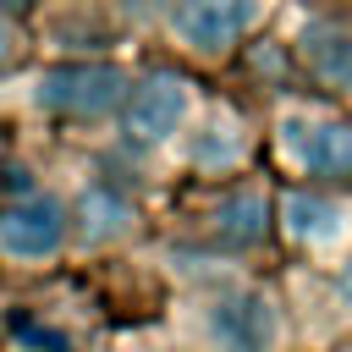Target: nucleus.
<instances>
[{
    "instance_id": "nucleus-15",
    "label": "nucleus",
    "mask_w": 352,
    "mask_h": 352,
    "mask_svg": "<svg viewBox=\"0 0 352 352\" xmlns=\"http://www.w3.org/2000/svg\"><path fill=\"white\" fill-rule=\"evenodd\" d=\"M330 352H352V341H341V346H330Z\"/></svg>"
},
{
    "instance_id": "nucleus-13",
    "label": "nucleus",
    "mask_w": 352,
    "mask_h": 352,
    "mask_svg": "<svg viewBox=\"0 0 352 352\" xmlns=\"http://www.w3.org/2000/svg\"><path fill=\"white\" fill-rule=\"evenodd\" d=\"M22 60H28V33H22V22L0 16V77H6V72H16Z\"/></svg>"
},
{
    "instance_id": "nucleus-8",
    "label": "nucleus",
    "mask_w": 352,
    "mask_h": 352,
    "mask_svg": "<svg viewBox=\"0 0 352 352\" xmlns=\"http://www.w3.org/2000/svg\"><path fill=\"white\" fill-rule=\"evenodd\" d=\"M198 242L226 264L275 248V176L248 170V176L214 182V192L204 204V220H198Z\"/></svg>"
},
{
    "instance_id": "nucleus-14",
    "label": "nucleus",
    "mask_w": 352,
    "mask_h": 352,
    "mask_svg": "<svg viewBox=\"0 0 352 352\" xmlns=\"http://www.w3.org/2000/svg\"><path fill=\"white\" fill-rule=\"evenodd\" d=\"M11 330H16L28 346H38V352H72V346H66L55 330H44V324H33V319H11Z\"/></svg>"
},
{
    "instance_id": "nucleus-5",
    "label": "nucleus",
    "mask_w": 352,
    "mask_h": 352,
    "mask_svg": "<svg viewBox=\"0 0 352 352\" xmlns=\"http://www.w3.org/2000/svg\"><path fill=\"white\" fill-rule=\"evenodd\" d=\"M176 148L198 182H231V176L264 170V116L231 94H204Z\"/></svg>"
},
{
    "instance_id": "nucleus-12",
    "label": "nucleus",
    "mask_w": 352,
    "mask_h": 352,
    "mask_svg": "<svg viewBox=\"0 0 352 352\" xmlns=\"http://www.w3.org/2000/svg\"><path fill=\"white\" fill-rule=\"evenodd\" d=\"M72 220H77V236L82 242H121V236H132V226H138V204L116 187V182H88L82 192H77V204H72Z\"/></svg>"
},
{
    "instance_id": "nucleus-6",
    "label": "nucleus",
    "mask_w": 352,
    "mask_h": 352,
    "mask_svg": "<svg viewBox=\"0 0 352 352\" xmlns=\"http://www.w3.org/2000/svg\"><path fill=\"white\" fill-rule=\"evenodd\" d=\"M275 248L297 270H330L352 253V187L275 182Z\"/></svg>"
},
{
    "instance_id": "nucleus-11",
    "label": "nucleus",
    "mask_w": 352,
    "mask_h": 352,
    "mask_svg": "<svg viewBox=\"0 0 352 352\" xmlns=\"http://www.w3.org/2000/svg\"><path fill=\"white\" fill-rule=\"evenodd\" d=\"M66 204L60 198H22L11 209H0V253L16 258V264H38V258H55L60 242H66Z\"/></svg>"
},
{
    "instance_id": "nucleus-4",
    "label": "nucleus",
    "mask_w": 352,
    "mask_h": 352,
    "mask_svg": "<svg viewBox=\"0 0 352 352\" xmlns=\"http://www.w3.org/2000/svg\"><path fill=\"white\" fill-rule=\"evenodd\" d=\"M275 38L292 60L297 88L352 110V6L341 0H286Z\"/></svg>"
},
{
    "instance_id": "nucleus-3",
    "label": "nucleus",
    "mask_w": 352,
    "mask_h": 352,
    "mask_svg": "<svg viewBox=\"0 0 352 352\" xmlns=\"http://www.w3.org/2000/svg\"><path fill=\"white\" fill-rule=\"evenodd\" d=\"M280 6L286 0H160L154 16L187 72H214L242 60V50L275 28Z\"/></svg>"
},
{
    "instance_id": "nucleus-7",
    "label": "nucleus",
    "mask_w": 352,
    "mask_h": 352,
    "mask_svg": "<svg viewBox=\"0 0 352 352\" xmlns=\"http://www.w3.org/2000/svg\"><path fill=\"white\" fill-rule=\"evenodd\" d=\"M204 82L176 66V60H160V66H143L132 72V88H126V104L116 116V132L126 148L138 154H154V148H176V138L187 132L192 110L204 104Z\"/></svg>"
},
{
    "instance_id": "nucleus-9",
    "label": "nucleus",
    "mask_w": 352,
    "mask_h": 352,
    "mask_svg": "<svg viewBox=\"0 0 352 352\" xmlns=\"http://www.w3.org/2000/svg\"><path fill=\"white\" fill-rule=\"evenodd\" d=\"M132 72L121 60H66L38 77V104L66 121H116L126 104Z\"/></svg>"
},
{
    "instance_id": "nucleus-1",
    "label": "nucleus",
    "mask_w": 352,
    "mask_h": 352,
    "mask_svg": "<svg viewBox=\"0 0 352 352\" xmlns=\"http://www.w3.org/2000/svg\"><path fill=\"white\" fill-rule=\"evenodd\" d=\"M264 170L297 187H352V110L308 88H275L258 99Z\"/></svg>"
},
{
    "instance_id": "nucleus-16",
    "label": "nucleus",
    "mask_w": 352,
    "mask_h": 352,
    "mask_svg": "<svg viewBox=\"0 0 352 352\" xmlns=\"http://www.w3.org/2000/svg\"><path fill=\"white\" fill-rule=\"evenodd\" d=\"M341 6H352V0H341Z\"/></svg>"
},
{
    "instance_id": "nucleus-2",
    "label": "nucleus",
    "mask_w": 352,
    "mask_h": 352,
    "mask_svg": "<svg viewBox=\"0 0 352 352\" xmlns=\"http://www.w3.org/2000/svg\"><path fill=\"white\" fill-rule=\"evenodd\" d=\"M192 336L204 352H286L297 341L286 292L275 280L231 270L226 280H209L192 308Z\"/></svg>"
},
{
    "instance_id": "nucleus-10",
    "label": "nucleus",
    "mask_w": 352,
    "mask_h": 352,
    "mask_svg": "<svg viewBox=\"0 0 352 352\" xmlns=\"http://www.w3.org/2000/svg\"><path fill=\"white\" fill-rule=\"evenodd\" d=\"M286 286L292 292H308V308H314V330L308 336H314L319 352L352 341V253L341 264H330V270H297ZM308 308H292V319L308 314Z\"/></svg>"
}]
</instances>
